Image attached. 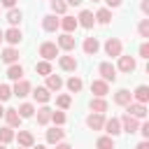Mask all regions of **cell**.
Wrapping results in <instances>:
<instances>
[{
    "label": "cell",
    "mask_w": 149,
    "mask_h": 149,
    "mask_svg": "<svg viewBox=\"0 0 149 149\" xmlns=\"http://www.w3.org/2000/svg\"><path fill=\"white\" fill-rule=\"evenodd\" d=\"M121 51H123V44H121V40H119V37H109V40L105 42V54H107V56L119 58V56H121Z\"/></svg>",
    "instance_id": "cell-1"
},
{
    "label": "cell",
    "mask_w": 149,
    "mask_h": 149,
    "mask_svg": "<svg viewBox=\"0 0 149 149\" xmlns=\"http://www.w3.org/2000/svg\"><path fill=\"white\" fill-rule=\"evenodd\" d=\"M40 56H42V61H54V58L58 56L56 42H42V44H40Z\"/></svg>",
    "instance_id": "cell-2"
},
{
    "label": "cell",
    "mask_w": 149,
    "mask_h": 149,
    "mask_svg": "<svg viewBox=\"0 0 149 149\" xmlns=\"http://www.w3.org/2000/svg\"><path fill=\"white\" fill-rule=\"evenodd\" d=\"M98 72H100V77H102V81H107V84H109V81H112V84L116 81V68H114L112 63H107V61H105V63H100V68H98Z\"/></svg>",
    "instance_id": "cell-3"
},
{
    "label": "cell",
    "mask_w": 149,
    "mask_h": 149,
    "mask_svg": "<svg viewBox=\"0 0 149 149\" xmlns=\"http://www.w3.org/2000/svg\"><path fill=\"white\" fill-rule=\"evenodd\" d=\"M126 114H130L133 119H144V116H147V105L128 102V105H126Z\"/></svg>",
    "instance_id": "cell-4"
},
{
    "label": "cell",
    "mask_w": 149,
    "mask_h": 149,
    "mask_svg": "<svg viewBox=\"0 0 149 149\" xmlns=\"http://www.w3.org/2000/svg\"><path fill=\"white\" fill-rule=\"evenodd\" d=\"M102 130H105L109 137H116L119 133H123V130H121V123H119V119H114V116H112V119H105V123H102Z\"/></svg>",
    "instance_id": "cell-5"
},
{
    "label": "cell",
    "mask_w": 149,
    "mask_h": 149,
    "mask_svg": "<svg viewBox=\"0 0 149 149\" xmlns=\"http://www.w3.org/2000/svg\"><path fill=\"white\" fill-rule=\"evenodd\" d=\"M42 28L47 33H56L61 28V19H56V14H47V16H42Z\"/></svg>",
    "instance_id": "cell-6"
},
{
    "label": "cell",
    "mask_w": 149,
    "mask_h": 149,
    "mask_svg": "<svg viewBox=\"0 0 149 149\" xmlns=\"http://www.w3.org/2000/svg\"><path fill=\"white\" fill-rule=\"evenodd\" d=\"M135 68H137V61L133 56H123V54L119 56V70L121 72H128L130 74V72H135Z\"/></svg>",
    "instance_id": "cell-7"
},
{
    "label": "cell",
    "mask_w": 149,
    "mask_h": 149,
    "mask_svg": "<svg viewBox=\"0 0 149 149\" xmlns=\"http://www.w3.org/2000/svg\"><path fill=\"white\" fill-rule=\"evenodd\" d=\"M30 91H33L30 81H26V79H19V81L14 84V88H12V95H16V98H26Z\"/></svg>",
    "instance_id": "cell-8"
},
{
    "label": "cell",
    "mask_w": 149,
    "mask_h": 149,
    "mask_svg": "<svg viewBox=\"0 0 149 149\" xmlns=\"http://www.w3.org/2000/svg\"><path fill=\"white\" fill-rule=\"evenodd\" d=\"M91 93H95V98H105L109 93V84L102 79H93L91 81Z\"/></svg>",
    "instance_id": "cell-9"
},
{
    "label": "cell",
    "mask_w": 149,
    "mask_h": 149,
    "mask_svg": "<svg viewBox=\"0 0 149 149\" xmlns=\"http://www.w3.org/2000/svg\"><path fill=\"white\" fill-rule=\"evenodd\" d=\"M119 123H121V130H126V133H137V128H140L137 119H133L130 114H123L119 119Z\"/></svg>",
    "instance_id": "cell-10"
},
{
    "label": "cell",
    "mask_w": 149,
    "mask_h": 149,
    "mask_svg": "<svg viewBox=\"0 0 149 149\" xmlns=\"http://www.w3.org/2000/svg\"><path fill=\"white\" fill-rule=\"evenodd\" d=\"M21 37H23V35H21V30H19V28H9V30H5V33H2V40H5L9 47L19 44V42H21Z\"/></svg>",
    "instance_id": "cell-11"
},
{
    "label": "cell",
    "mask_w": 149,
    "mask_h": 149,
    "mask_svg": "<svg viewBox=\"0 0 149 149\" xmlns=\"http://www.w3.org/2000/svg\"><path fill=\"white\" fill-rule=\"evenodd\" d=\"M102 123H105V114H88L86 116V126L91 128V130H102Z\"/></svg>",
    "instance_id": "cell-12"
},
{
    "label": "cell",
    "mask_w": 149,
    "mask_h": 149,
    "mask_svg": "<svg viewBox=\"0 0 149 149\" xmlns=\"http://www.w3.org/2000/svg\"><path fill=\"white\" fill-rule=\"evenodd\" d=\"M63 137H65V130L61 126H54L51 130H47V142L49 144H58V142H63Z\"/></svg>",
    "instance_id": "cell-13"
},
{
    "label": "cell",
    "mask_w": 149,
    "mask_h": 149,
    "mask_svg": "<svg viewBox=\"0 0 149 149\" xmlns=\"http://www.w3.org/2000/svg\"><path fill=\"white\" fill-rule=\"evenodd\" d=\"M14 137L19 140V147H23V149H30L35 144V137L30 130H19V135H14Z\"/></svg>",
    "instance_id": "cell-14"
},
{
    "label": "cell",
    "mask_w": 149,
    "mask_h": 149,
    "mask_svg": "<svg viewBox=\"0 0 149 149\" xmlns=\"http://www.w3.org/2000/svg\"><path fill=\"white\" fill-rule=\"evenodd\" d=\"M74 44H77V42H74V37H72V35H68V33H63V35L58 37V42H56V47H58V49H63V51H72V49H74Z\"/></svg>",
    "instance_id": "cell-15"
},
{
    "label": "cell",
    "mask_w": 149,
    "mask_h": 149,
    "mask_svg": "<svg viewBox=\"0 0 149 149\" xmlns=\"http://www.w3.org/2000/svg\"><path fill=\"white\" fill-rule=\"evenodd\" d=\"M81 47H84V54L86 56H95L98 49H100V42H98V37H86Z\"/></svg>",
    "instance_id": "cell-16"
},
{
    "label": "cell",
    "mask_w": 149,
    "mask_h": 149,
    "mask_svg": "<svg viewBox=\"0 0 149 149\" xmlns=\"http://www.w3.org/2000/svg\"><path fill=\"white\" fill-rule=\"evenodd\" d=\"M133 98H135V102H140V105H147V100H149V86H144V84H140L133 93H130Z\"/></svg>",
    "instance_id": "cell-17"
},
{
    "label": "cell",
    "mask_w": 149,
    "mask_h": 149,
    "mask_svg": "<svg viewBox=\"0 0 149 149\" xmlns=\"http://www.w3.org/2000/svg\"><path fill=\"white\" fill-rule=\"evenodd\" d=\"M77 23H79V26H84V28H93V23H95V19H93V12H88V9H81V12H79V16H77Z\"/></svg>",
    "instance_id": "cell-18"
},
{
    "label": "cell",
    "mask_w": 149,
    "mask_h": 149,
    "mask_svg": "<svg viewBox=\"0 0 149 149\" xmlns=\"http://www.w3.org/2000/svg\"><path fill=\"white\" fill-rule=\"evenodd\" d=\"M0 58H2L5 63L14 65V63L19 61V49H14V47H5V49H2V54H0Z\"/></svg>",
    "instance_id": "cell-19"
},
{
    "label": "cell",
    "mask_w": 149,
    "mask_h": 149,
    "mask_svg": "<svg viewBox=\"0 0 149 149\" xmlns=\"http://www.w3.org/2000/svg\"><path fill=\"white\" fill-rule=\"evenodd\" d=\"M128 102H133V95H130V91L121 88V91H116V93H114V105H119V107H126Z\"/></svg>",
    "instance_id": "cell-20"
},
{
    "label": "cell",
    "mask_w": 149,
    "mask_h": 149,
    "mask_svg": "<svg viewBox=\"0 0 149 149\" xmlns=\"http://www.w3.org/2000/svg\"><path fill=\"white\" fill-rule=\"evenodd\" d=\"M58 65H61V70H65V72H74V70H77L74 56H61V58H58Z\"/></svg>",
    "instance_id": "cell-21"
},
{
    "label": "cell",
    "mask_w": 149,
    "mask_h": 149,
    "mask_svg": "<svg viewBox=\"0 0 149 149\" xmlns=\"http://www.w3.org/2000/svg\"><path fill=\"white\" fill-rule=\"evenodd\" d=\"M5 121H7V126L9 128H16V126H21V116H19V112L16 109H5Z\"/></svg>",
    "instance_id": "cell-22"
},
{
    "label": "cell",
    "mask_w": 149,
    "mask_h": 149,
    "mask_svg": "<svg viewBox=\"0 0 149 149\" xmlns=\"http://www.w3.org/2000/svg\"><path fill=\"white\" fill-rule=\"evenodd\" d=\"M77 26H79V23H77L74 16H63V19H61V28H63L68 35H72V30H77Z\"/></svg>",
    "instance_id": "cell-23"
},
{
    "label": "cell",
    "mask_w": 149,
    "mask_h": 149,
    "mask_svg": "<svg viewBox=\"0 0 149 149\" xmlns=\"http://www.w3.org/2000/svg\"><path fill=\"white\" fill-rule=\"evenodd\" d=\"M61 86H63V79L51 72V74L47 77V86H44V88H47V91H61Z\"/></svg>",
    "instance_id": "cell-24"
},
{
    "label": "cell",
    "mask_w": 149,
    "mask_h": 149,
    "mask_svg": "<svg viewBox=\"0 0 149 149\" xmlns=\"http://www.w3.org/2000/svg\"><path fill=\"white\" fill-rule=\"evenodd\" d=\"M30 93H33V98H35L37 102H42V105H44V102H49V98H51V91H47L44 86H37V88H35V91H30Z\"/></svg>",
    "instance_id": "cell-25"
},
{
    "label": "cell",
    "mask_w": 149,
    "mask_h": 149,
    "mask_svg": "<svg viewBox=\"0 0 149 149\" xmlns=\"http://www.w3.org/2000/svg\"><path fill=\"white\" fill-rule=\"evenodd\" d=\"M7 77H9L12 81H19V79H23V68H21L19 63L9 65V68H7Z\"/></svg>",
    "instance_id": "cell-26"
},
{
    "label": "cell",
    "mask_w": 149,
    "mask_h": 149,
    "mask_svg": "<svg viewBox=\"0 0 149 149\" xmlns=\"http://www.w3.org/2000/svg\"><path fill=\"white\" fill-rule=\"evenodd\" d=\"M91 112L105 114V112H107V100H105V98H93V100H91Z\"/></svg>",
    "instance_id": "cell-27"
},
{
    "label": "cell",
    "mask_w": 149,
    "mask_h": 149,
    "mask_svg": "<svg viewBox=\"0 0 149 149\" xmlns=\"http://www.w3.org/2000/svg\"><path fill=\"white\" fill-rule=\"evenodd\" d=\"M21 19H23V14H21V9H16V7H12V9L7 12V21L12 23V28H16V26L21 23Z\"/></svg>",
    "instance_id": "cell-28"
},
{
    "label": "cell",
    "mask_w": 149,
    "mask_h": 149,
    "mask_svg": "<svg viewBox=\"0 0 149 149\" xmlns=\"http://www.w3.org/2000/svg\"><path fill=\"white\" fill-rule=\"evenodd\" d=\"M51 112H54V109H49V107H40V109H37V123H40V126H47V123L51 121Z\"/></svg>",
    "instance_id": "cell-29"
},
{
    "label": "cell",
    "mask_w": 149,
    "mask_h": 149,
    "mask_svg": "<svg viewBox=\"0 0 149 149\" xmlns=\"http://www.w3.org/2000/svg\"><path fill=\"white\" fill-rule=\"evenodd\" d=\"M93 19H95V21H98L100 26H107V23L112 21V12H109V9H98Z\"/></svg>",
    "instance_id": "cell-30"
},
{
    "label": "cell",
    "mask_w": 149,
    "mask_h": 149,
    "mask_svg": "<svg viewBox=\"0 0 149 149\" xmlns=\"http://www.w3.org/2000/svg\"><path fill=\"white\" fill-rule=\"evenodd\" d=\"M65 86H68V91H70V93H79V91H81V86H84V81H81L79 77H70V79L65 81Z\"/></svg>",
    "instance_id": "cell-31"
},
{
    "label": "cell",
    "mask_w": 149,
    "mask_h": 149,
    "mask_svg": "<svg viewBox=\"0 0 149 149\" xmlns=\"http://www.w3.org/2000/svg\"><path fill=\"white\" fill-rule=\"evenodd\" d=\"M16 112H19V116H21V119H30V116L35 114V105H33V102H23Z\"/></svg>",
    "instance_id": "cell-32"
},
{
    "label": "cell",
    "mask_w": 149,
    "mask_h": 149,
    "mask_svg": "<svg viewBox=\"0 0 149 149\" xmlns=\"http://www.w3.org/2000/svg\"><path fill=\"white\" fill-rule=\"evenodd\" d=\"M95 149H114V140L109 135H102L95 140Z\"/></svg>",
    "instance_id": "cell-33"
},
{
    "label": "cell",
    "mask_w": 149,
    "mask_h": 149,
    "mask_svg": "<svg viewBox=\"0 0 149 149\" xmlns=\"http://www.w3.org/2000/svg\"><path fill=\"white\" fill-rule=\"evenodd\" d=\"M35 70H37V74L49 77V74H51V63H49V61H40V63L35 65Z\"/></svg>",
    "instance_id": "cell-34"
},
{
    "label": "cell",
    "mask_w": 149,
    "mask_h": 149,
    "mask_svg": "<svg viewBox=\"0 0 149 149\" xmlns=\"http://www.w3.org/2000/svg\"><path fill=\"white\" fill-rule=\"evenodd\" d=\"M12 140H14V128H9V126L0 128V142L7 144V142H12Z\"/></svg>",
    "instance_id": "cell-35"
},
{
    "label": "cell",
    "mask_w": 149,
    "mask_h": 149,
    "mask_svg": "<svg viewBox=\"0 0 149 149\" xmlns=\"http://www.w3.org/2000/svg\"><path fill=\"white\" fill-rule=\"evenodd\" d=\"M70 102H72V98H70L68 93H63V95H58V98H56L58 109H68V107H70Z\"/></svg>",
    "instance_id": "cell-36"
},
{
    "label": "cell",
    "mask_w": 149,
    "mask_h": 149,
    "mask_svg": "<svg viewBox=\"0 0 149 149\" xmlns=\"http://www.w3.org/2000/svg\"><path fill=\"white\" fill-rule=\"evenodd\" d=\"M51 9H54V14H65L68 5H65V0H51Z\"/></svg>",
    "instance_id": "cell-37"
},
{
    "label": "cell",
    "mask_w": 149,
    "mask_h": 149,
    "mask_svg": "<svg viewBox=\"0 0 149 149\" xmlns=\"http://www.w3.org/2000/svg\"><path fill=\"white\" fill-rule=\"evenodd\" d=\"M137 33H140V37H149V19H142V21H140Z\"/></svg>",
    "instance_id": "cell-38"
},
{
    "label": "cell",
    "mask_w": 149,
    "mask_h": 149,
    "mask_svg": "<svg viewBox=\"0 0 149 149\" xmlns=\"http://www.w3.org/2000/svg\"><path fill=\"white\" fill-rule=\"evenodd\" d=\"M51 121H54L56 126H63V123H65V112H63V109H58V112H51Z\"/></svg>",
    "instance_id": "cell-39"
},
{
    "label": "cell",
    "mask_w": 149,
    "mask_h": 149,
    "mask_svg": "<svg viewBox=\"0 0 149 149\" xmlns=\"http://www.w3.org/2000/svg\"><path fill=\"white\" fill-rule=\"evenodd\" d=\"M12 98V88L7 86V84H0V102H5V100H9Z\"/></svg>",
    "instance_id": "cell-40"
},
{
    "label": "cell",
    "mask_w": 149,
    "mask_h": 149,
    "mask_svg": "<svg viewBox=\"0 0 149 149\" xmlns=\"http://www.w3.org/2000/svg\"><path fill=\"white\" fill-rule=\"evenodd\" d=\"M140 56H142V58H149V44H147V42L140 44Z\"/></svg>",
    "instance_id": "cell-41"
},
{
    "label": "cell",
    "mask_w": 149,
    "mask_h": 149,
    "mask_svg": "<svg viewBox=\"0 0 149 149\" xmlns=\"http://www.w3.org/2000/svg\"><path fill=\"white\" fill-rule=\"evenodd\" d=\"M16 5V0H0V7H7V9H12Z\"/></svg>",
    "instance_id": "cell-42"
},
{
    "label": "cell",
    "mask_w": 149,
    "mask_h": 149,
    "mask_svg": "<svg viewBox=\"0 0 149 149\" xmlns=\"http://www.w3.org/2000/svg\"><path fill=\"white\" fill-rule=\"evenodd\" d=\"M137 130H140V133H142L144 137H149V123H142V126H140Z\"/></svg>",
    "instance_id": "cell-43"
},
{
    "label": "cell",
    "mask_w": 149,
    "mask_h": 149,
    "mask_svg": "<svg viewBox=\"0 0 149 149\" xmlns=\"http://www.w3.org/2000/svg\"><path fill=\"white\" fill-rule=\"evenodd\" d=\"M105 2H107L109 7H121V2H123V0H105Z\"/></svg>",
    "instance_id": "cell-44"
},
{
    "label": "cell",
    "mask_w": 149,
    "mask_h": 149,
    "mask_svg": "<svg viewBox=\"0 0 149 149\" xmlns=\"http://www.w3.org/2000/svg\"><path fill=\"white\" fill-rule=\"evenodd\" d=\"M140 7H142V12H144V14H149V0H142V5H140Z\"/></svg>",
    "instance_id": "cell-45"
},
{
    "label": "cell",
    "mask_w": 149,
    "mask_h": 149,
    "mask_svg": "<svg viewBox=\"0 0 149 149\" xmlns=\"http://www.w3.org/2000/svg\"><path fill=\"white\" fill-rule=\"evenodd\" d=\"M135 149H149V142L147 140H142V142H137V147Z\"/></svg>",
    "instance_id": "cell-46"
},
{
    "label": "cell",
    "mask_w": 149,
    "mask_h": 149,
    "mask_svg": "<svg viewBox=\"0 0 149 149\" xmlns=\"http://www.w3.org/2000/svg\"><path fill=\"white\" fill-rule=\"evenodd\" d=\"M81 2H84V0H65V5H74V7L81 5Z\"/></svg>",
    "instance_id": "cell-47"
},
{
    "label": "cell",
    "mask_w": 149,
    "mask_h": 149,
    "mask_svg": "<svg viewBox=\"0 0 149 149\" xmlns=\"http://www.w3.org/2000/svg\"><path fill=\"white\" fill-rule=\"evenodd\" d=\"M56 149H72V147H70V144H65V142H58V144H56Z\"/></svg>",
    "instance_id": "cell-48"
},
{
    "label": "cell",
    "mask_w": 149,
    "mask_h": 149,
    "mask_svg": "<svg viewBox=\"0 0 149 149\" xmlns=\"http://www.w3.org/2000/svg\"><path fill=\"white\" fill-rule=\"evenodd\" d=\"M30 149H47V147H44V144H33Z\"/></svg>",
    "instance_id": "cell-49"
},
{
    "label": "cell",
    "mask_w": 149,
    "mask_h": 149,
    "mask_svg": "<svg viewBox=\"0 0 149 149\" xmlns=\"http://www.w3.org/2000/svg\"><path fill=\"white\" fill-rule=\"evenodd\" d=\"M2 116H5V109H2V107H0V119H2Z\"/></svg>",
    "instance_id": "cell-50"
},
{
    "label": "cell",
    "mask_w": 149,
    "mask_h": 149,
    "mask_svg": "<svg viewBox=\"0 0 149 149\" xmlns=\"http://www.w3.org/2000/svg\"><path fill=\"white\" fill-rule=\"evenodd\" d=\"M0 149H7V147H5V144H2V142H0Z\"/></svg>",
    "instance_id": "cell-51"
},
{
    "label": "cell",
    "mask_w": 149,
    "mask_h": 149,
    "mask_svg": "<svg viewBox=\"0 0 149 149\" xmlns=\"http://www.w3.org/2000/svg\"><path fill=\"white\" fill-rule=\"evenodd\" d=\"M0 42H2V30H0Z\"/></svg>",
    "instance_id": "cell-52"
},
{
    "label": "cell",
    "mask_w": 149,
    "mask_h": 149,
    "mask_svg": "<svg viewBox=\"0 0 149 149\" xmlns=\"http://www.w3.org/2000/svg\"><path fill=\"white\" fill-rule=\"evenodd\" d=\"M91 2H100V0H91Z\"/></svg>",
    "instance_id": "cell-53"
},
{
    "label": "cell",
    "mask_w": 149,
    "mask_h": 149,
    "mask_svg": "<svg viewBox=\"0 0 149 149\" xmlns=\"http://www.w3.org/2000/svg\"><path fill=\"white\" fill-rule=\"evenodd\" d=\"M19 149H23V147H19Z\"/></svg>",
    "instance_id": "cell-54"
}]
</instances>
